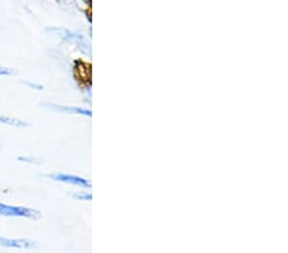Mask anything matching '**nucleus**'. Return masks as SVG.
<instances>
[{"mask_svg":"<svg viewBox=\"0 0 288 253\" xmlns=\"http://www.w3.org/2000/svg\"><path fill=\"white\" fill-rule=\"evenodd\" d=\"M46 32L50 33H57V35L60 37L64 41L69 42L73 46L77 48V50H80L81 53H84L85 55L90 56L91 55V46L88 44V41L85 39L84 36L80 35L77 32H73L71 29L67 28H59V27H54V28H46Z\"/></svg>","mask_w":288,"mask_h":253,"instance_id":"obj_1","label":"nucleus"},{"mask_svg":"<svg viewBox=\"0 0 288 253\" xmlns=\"http://www.w3.org/2000/svg\"><path fill=\"white\" fill-rule=\"evenodd\" d=\"M0 215L8 216V218H25L29 220H39L41 218V212L39 210L25 206L5 205L0 202Z\"/></svg>","mask_w":288,"mask_h":253,"instance_id":"obj_2","label":"nucleus"},{"mask_svg":"<svg viewBox=\"0 0 288 253\" xmlns=\"http://www.w3.org/2000/svg\"><path fill=\"white\" fill-rule=\"evenodd\" d=\"M49 179L54 180V182L65 183V184H72V186L84 187V188H91V182L86 178L82 176L73 175V174H65V173H53L45 175Z\"/></svg>","mask_w":288,"mask_h":253,"instance_id":"obj_3","label":"nucleus"},{"mask_svg":"<svg viewBox=\"0 0 288 253\" xmlns=\"http://www.w3.org/2000/svg\"><path fill=\"white\" fill-rule=\"evenodd\" d=\"M0 247L5 248H16V250H33L37 248L35 240L18 239V238H5L0 237Z\"/></svg>","mask_w":288,"mask_h":253,"instance_id":"obj_4","label":"nucleus"},{"mask_svg":"<svg viewBox=\"0 0 288 253\" xmlns=\"http://www.w3.org/2000/svg\"><path fill=\"white\" fill-rule=\"evenodd\" d=\"M44 106L49 108V109L55 110V112H68V114H77V115L86 116V118H91L92 112L88 109H84V108H77V106H67V105H57V104H42Z\"/></svg>","mask_w":288,"mask_h":253,"instance_id":"obj_5","label":"nucleus"},{"mask_svg":"<svg viewBox=\"0 0 288 253\" xmlns=\"http://www.w3.org/2000/svg\"><path fill=\"white\" fill-rule=\"evenodd\" d=\"M0 123H3L5 125H9V127H13V128H26L29 127V123L22 120V119L18 118H12V116H0Z\"/></svg>","mask_w":288,"mask_h":253,"instance_id":"obj_6","label":"nucleus"},{"mask_svg":"<svg viewBox=\"0 0 288 253\" xmlns=\"http://www.w3.org/2000/svg\"><path fill=\"white\" fill-rule=\"evenodd\" d=\"M72 197H73L76 201L91 202V199H92V195L88 192H85V191H80V192L73 193V195H72Z\"/></svg>","mask_w":288,"mask_h":253,"instance_id":"obj_7","label":"nucleus"},{"mask_svg":"<svg viewBox=\"0 0 288 253\" xmlns=\"http://www.w3.org/2000/svg\"><path fill=\"white\" fill-rule=\"evenodd\" d=\"M17 72L14 71L13 68L8 67H0V77H8V76H14Z\"/></svg>","mask_w":288,"mask_h":253,"instance_id":"obj_8","label":"nucleus"},{"mask_svg":"<svg viewBox=\"0 0 288 253\" xmlns=\"http://www.w3.org/2000/svg\"><path fill=\"white\" fill-rule=\"evenodd\" d=\"M23 84L26 87H29V88H32V90H36V91H42L44 90V86L40 84H35V82H29V81H25L23 82Z\"/></svg>","mask_w":288,"mask_h":253,"instance_id":"obj_9","label":"nucleus"},{"mask_svg":"<svg viewBox=\"0 0 288 253\" xmlns=\"http://www.w3.org/2000/svg\"><path fill=\"white\" fill-rule=\"evenodd\" d=\"M18 160L22 161V163H31V164H40V161H36L32 157H27V156H20Z\"/></svg>","mask_w":288,"mask_h":253,"instance_id":"obj_10","label":"nucleus"}]
</instances>
